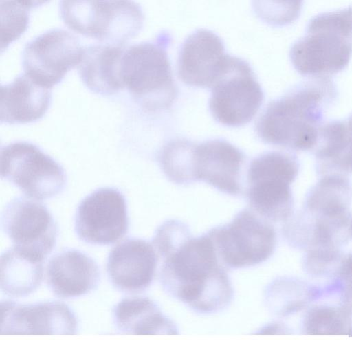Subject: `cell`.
Here are the masks:
<instances>
[{
	"label": "cell",
	"instance_id": "44dd1931",
	"mask_svg": "<svg viewBox=\"0 0 352 352\" xmlns=\"http://www.w3.org/2000/svg\"><path fill=\"white\" fill-rule=\"evenodd\" d=\"M113 320L122 334H178L175 324L153 300L145 296L122 298L113 308Z\"/></svg>",
	"mask_w": 352,
	"mask_h": 352
},
{
	"label": "cell",
	"instance_id": "d4e9b609",
	"mask_svg": "<svg viewBox=\"0 0 352 352\" xmlns=\"http://www.w3.org/2000/svg\"><path fill=\"white\" fill-rule=\"evenodd\" d=\"M302 324L308 335L352 336L351 312L343 306H316L307 311Z\"/></svg>",
	"mask_w": 352,
	"mask_h": 352
},
{
	"label": "cell",
	"instance_id": "52a82bcc",
	"mask_svg": "<svg viewBox=\"0 0 352 352\" xmlns=\"http://www.w3.org/2000/svg\"><path fill=\"white\" fill-rule=\"evenodd\" d=\"M221 263L227 269L246 268L266 261L274 253L276 232L271 222L251 209L208 232Z\"/></svg>",
	"mask_w": 352,
	"mask_h": 352
},
{
	"label": "cell",
	"instance_id": "ac0fdd59",
	"mask_svg": "<svg viewBox=\"0 0 352 352\" xmlns=\"http://www.w3.org/2000/svg\"><path fill=\"white\" fill-rule=\"evenodd\" d=\"M52 102L50 89L28 76L19 75L12 82L1 86V123H31L42 118Z\"/></svg>",
	"mask_w": 352,
	"mask_h": 352
},
{
	"label": "cell",
	"instance_id": "ba28073f",
	"mask_svg": "<svg viewBox=\"0 0 352 352\" xmlns=\"http://www.w3.org/2000/svg\"><path fill=\"white\" fill-rule=\"evenodd\" d=\"M1 177L30 198H52L64 190L67 175L63 166L34 144L14 142L1 148Z\"/></svg>",
	"mask_w": 352,
	"mask_h": 352
},
{
	"label": "cell",
	"instance_id": "7a4b0ae2",
	"mask_svg": "<svg viewBox=\"0 0 352 352\" xmlns=\"http://www.w3.org/2000/svg\"><path fill=\"white\" fill-rule=\"evenodd\" d=\"M337 97L329 76L306 80L268 104L257 122V135L267 144L311 150L318 142L325 113Z\"/></svg>",
	"mask_w": 352,
	"mask_h": 352
},
{
	"label": "cell",
	"instance_id": "3957f363",
	"mask_svg": "<svg viewBox=\"0 0 352 352\" xmlns=\"http://www.w3.org/2000/svg\"><path fill=\"white\" fill-rule=\"evenodd\" d=\"M352 56V6L320 13L291 46L289 58L301 75L329 76L344 70Z\"/></svg>",
	"mask_w": 352,
	"mask_h": 352
},
{
	"label": "cell",
	"instance_id": "277c9868",
	"mask_svg": "<svg viewBox=\"0 0 352 352\" xmlns=\"http://www.w3.org/2000/svg\"><path fill=\"white\" fill-rule=\"evenodd\" d=\"M173 38L162 31L154 39L126 47L121 58L120 77L124 88L148 110L167 109L177 90L168 49Z\"/></svg>",
	"mask_w": 352,
	"mask_h": 352
},
{
	"label": "cell",
	"instance_id": "ffe728a7",
	"mask_svg": "<svg viewBox=\"0 0 352 352\" xmlns=\"http://www.w3.org/2000/svg\"><path fill=\"white\" fill-rule=\"evenodd\" d=\"M316 168L321 176L352 173V114L323 124L315 146Z\"/></svg>",
	"mask_w": 352,
	"mask_h": 352
},
{
	"label": "cell",
	"instance_id": "30bf717a",
	"mask_svg": "<svg viewBox=\"0 0 352 352\" xmlns=\"http://www.w3.org/2000/svg\"><path fill=\"white\" fill-rule=\"evenodd\" d=\"M84 48L76 36L65 30H47L25 45L21 57L25 74L38 85L51 89L79 65Z\"/></svg>",
	"mask_w": 352,
	"mask_h": 352
},
{
	"label": "cell",
	"instance_id": "2e32d148",
	"mask_svg": "<svg viewBox=\"0 0 352 352\" xmlns=\"http://www.w3.org/2000/svg\"><path fill=\"white\" fill-rule=\"evenodd\" d=\"M226 56L223 41L217 34L209 30H197L180 47L178 76L186 85L212 87L223 69Z\"/></svg>",
	"mask_w": 352,
	"mask_h": 352
},
{
	"label": "cell",
	"instance_id": "f546056e",
	"mask_svg": "<svg viewBox=\"0 0 352 352\" xmlns=\"http://www.w3.org/2000/svg\"><path fill=\"white\" fill-rule=\"evenodd\" d=\"M20 6L28 10L42 6L50 0H15Z\"/></svg>",
	"mask_w": 352,
	"mask_h": 352
},
{
	"label": "cell",
	"instance_id": "8992f818",
	"mask_svg": "<svg viewBox=\"0 0 352 352\" xmlns=\"http://www.w3.org/2000/svg\"><path fill=\"white\" fill-rule=\"evenodd\" d=\"M300 169L291 153L270 152L255 158L248 172L250 209L270 222L287 221L293 214L291 184Z\"/></svg>",
	"mask_w": 352,
	"mask_h": 352
},
{
	"label": "cell",
	"instance_id": "83f0119b",
	"mask_svg": "<svg viewBox=\"0 0 352 352\" xmlns=\"http://www.w3.org/2000/svg\"><path fill=\"white\" fill-rule=\"evenodd\" d=\"M346 254L339 248L322 247L307 250L304 267L309 274L318 277H338Z\"/></svg>",
	"mask_w": 352,
	"mask_h": 352
},
{
	"label": "cell",
	"instance_id": "d6986e66",
	"mask_svg": "<svg viewBox=\"0 0 352 352\" xmlns=\"http://www.w3.org/2000/svg\"><path fill=\"white\" fill-rule=\"evenodd\" d=\"M125 47V45L100 43L84 48L78 65V74L90 91L109 96L124 88L120 77V65Z\"/></svg>",
	"mask_w": 352,
	"mask_h": 352
},
{
	"label": "cell",
	"instance_id": "7402d4cb",
	"mask_svg": "<svg viewBox=\"0 0 352 352\" xmlns=\"http://www.w3.org/2000/svg\"><path fill=\"white\" fill-rule=\"evenodd\" d=\"M43 259L13 247L1 255V289L13 297L27 296L41 285Z\"/></svg>",
	"mask_w": 352,
	"mask_h": 352
},
{
	"label": "cell",
	"instance_id": "5bb4252c",
	"mask_svg": "<svg viewBox=\"0 0 352 352\" xmlns=\"http://www.w3.org/2000/svg\"><path fill=\"white\" fill-rule=\"evenodd\" d=\"M157 261L152 243L142 239H127L109 252L107 275L116 289L128 294L140 293L152 284Z\"/></svg>",
	"mask_w": 352,
	"mask_h": 352
},
{
	"label": "cell",
	"instance_id": "603a6c76",
	"mask_svg": "<svg viewBox=\"0 0 352 352\" xmlns=\"http://www.w3.org/2000/svg\"><path fill=\"white\" fill-rule=\"evenodd\" d=\"M352 186L346 176L329 175L322 178L308 192L304 211L329 219L350 218Z\"/></svg>",
	"mask_w": 352,
	"mask_h": 352
},
{
	"label": "cell",
	"instance_id": "7c38bea8",
	"mask_svg": "<svg viewBox=\"0 0 352 352\" xmlns=\"http://www.w3.org/2000/svg\"><path fill=\"white\" fill-rule=\"evenodd\" d=\"M1 223L14 247L43 260L56 245L57 225L47 208L36 200L12 199L2 212Z\"/></svg>",
	"mask_w": 352,
	"mask_h": 352
},
{
	"label": "cell",
	"instance_id": "9c48e42d",
	"mask_svg": "<svg viewBox=\"0 0 352 352\" xmlns=\"http://www.w3.org/2000/svg\"><path fill=\"white\" fill-rule=\"evenodd\" d=\"M212 88L210 112L217 122L228 126H240L250 122L264 98L250 64L229 54Z\"/></svg>",
	"mask_w": 352,
	"mask_h": 352
},
{
	"label": "cell",
	"instance_id": "4fadbf2b",
	"mask_svg": "<svg viewBox=\"0 0 352 352\" xmlns=\"http://www.w3.org/2000/svg\"><path fill=\"white\" fill-rule=\"evenodd\" d=\"M2 335H74L77 318L70 307L60 301L20 304L1 302Z\"/></svg>",
	"mask_w": 352,
	"mask_h": 352
},
{
	"label": "cell",
	"instance_id": "9a60e30c",
	"mask_svg": "<svg viewBox=\"0 0 352 352\" xmlns=\"http://www.w3.org/2000/svg\"><path fill=\"white\" fill-rule=\"evenodd\" d=\"M243 153L225 140H214L193 144L190 157V179L203 181L232 195L242 192L240 171Z\"/></svg>",
	"mask_w": 352,
	"mask_h": 352
},
{
	"label": "cell",
	"instance_id": "f1b7e54d",
	"mask_svg": "<svg viewBox=\"0 0 352 352\" xmlns=\"http://www.w3.org/2000/svg\"><path fill=\"white\" fill-rule=\"evenodd\" d=\"M338 278L341 280L342 306L352 313V254H346Z\"/></svg>",
	"mask_w": 352,
	"mask_h": 352
},
{
	"label": "cell",
	"instance_id": "e0dca14e",
	"mask_svg": "<svg viewBox=\"0 0 352 352\" xmlns=\"http://www.w3.org/2000/svg\"><path fill=\"white\" fill-rule=\"evenodd\" d=\"M100 279L96 262L78 250L67 249L51 257L46 281L54 295L62 298L84 296L96 289Z\"/></svg>",
	"mask_w": 352,
	"mask_h": 352
},
{
	"label": "cell",
	"instance_id": "4316f807",
	"mask_svg": "<svg viewBox=\"0 0 352 352\" xmlns=\"http://www.w3.org/2000/svg\"><path fill=\"white\" fill-rule=\"evenodd\" d=\"M29 10L15 0H1V51L6 50L27 30Z\"/></svg>",
	"mask_w": 352,
	"mask_h": 352
},
{
	"label": "cell",
	"instance_id": "6da1fadb",
	"mask_svg": "<svg viewBox=\"0 0 352 352\" xmlns=\"http://www.w3.org/2000/svg\"><path fill=\"white\" fill-rule=\"evenodd\" d=\"M161 260L163 289L195 312L217 313L231 302V280L208 232L191 235Z\"/></svg>",
	"mask_w": 352,
	"mask_h": 352
},
{
	"label": "cell",
	"instance_id": "cb8c5ba5",
	"mask_svg": "<svg viewBox=\"0 0 352 352\" xmlns=\"http://www.w3.org/2000/svg\"><path fill=\"white\" fill-rule=\"evenodd\" d=\"M314 292L305 283L291 279L274 281L266 292V302L275 314L285 316L303 309Z\"/></svg>",
	"mask_w": 352,
	"mask_h": 352
},
{
	"label": "cell",
	"instance_id": "4dcf8cb0",
	"mask_svg": "<svg viewBox=\"0 0 352 352\" xmlns=\"http://www.w3.org/2000/svg\"><path fill=\"white\" fill-rule=\"evenodd\" d=\"M350 232H351V238L352 239V218L350 221Z\"/></svg>",
	"mask_w": 352,
	"mask_h": 352
},
{
	"label": "cell",
	"instance_id": "484cf974",
	"mask_svg": "<svg viewBox=\"0 0 352 352\" xmlns=\"http://www.w3.org/2000/svg\"><path fill=\"white\" fill-rule=\"evenodd\" d=\"M304 0H252L256 16L274 28L288 26L300 16Z\"/></svg>",
	"mask_w": 352,
	"mask_h": 352
},
{
	"label": "cell",
	"instance_id": "8fae6325",
	"mask_svg": "<svg viewBox=\"0 0 352 352\" xmlns=\"http://www.w3.org/2000/svg\"><path fill=\"white\" fill-rule=\"evenodd\" d=\"M74 230L79 239L91 245H108L122 239L129 230L124 195L112 187L87 195L77 208Z\"/></svg>",
	"mask_w": 352,
	"mask_h": 352
},
{
	"label": "cell",
	"instance_id": "5b68a950",
	"mask_svg": "<svg viewBox=\"0 0 352 352\" xmlns=\"http://www.w3.org/2000/svg\"><path fill=\"white\" fill-rule=\"evenodd\" d=\"M59 14L72 31L100 43L120 45L141 32L145 19L134 0H60Z\"/></svg>",
	"mask_w": 352,
	"mask_h": 352
}]
</instances>
